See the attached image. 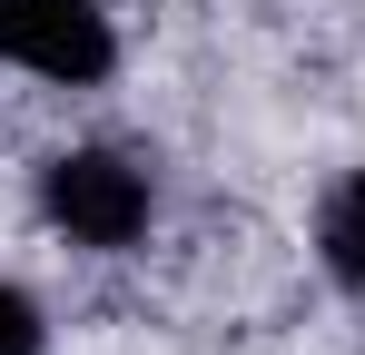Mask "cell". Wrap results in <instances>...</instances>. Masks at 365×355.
Segmentation results:
<instances>
[{"instance_id": "obj_2", "label": "cell", "mask_w": 365, "mask_h": 355, "mask_svg": "<svg viewBox=\"0 0 365 355\" xmlns=\"http://www.w3.org/2000/svg\"><path fill=\"white\" fill-rule=\"evenodd\" d=\"M119 10L109 0H20V30H10V59L0 79H30V89H60V99H99L119 79Z\"/></svg>"}, {"instance_id": "obj_1", "label": "cell", "mask_w": 365, "mask_h": 355, "mask_svg": "<svg viewBox=\"0 0 365 355\" xmlns=\"http://www.w3.org/2000/svg\"><path fill=\"white\" fill-rule=\"evenodd\" d=\"M30 227L89 257V267H119V257H148L158 227H168V187H158V158L138 138H60L30 158Z\"/></svg>"}, {"instance_id": "obj_5", "label": "cell", "mask_w": 365, "mask_h": 355, "mask_svg": "<svg viewBox=\"0 0 365 355\" xmlns=\"http://www.w3.org/2000/svg\"><path fill=\"white\" fill-rule=\"evenodd\" d=\"M10 30H20V0H0V59H10Z\"/></svg>"}, {"instance_id": "obj_4", "label": "cell", "mask_w": 365, "mask_h": 355, "mask_svg": "<svg viewBox=\"0 0 365 355\" xmlns=\"http://www.w3.org/2000/svg\"><path fill=\"white\" fill-rule=\"evenodd\" d=\"M0 355H60L50 296L30 287V277H10V267H0Z\"/></svg>"}, {"instance_id": "obj_3", "label": "cell", "mask_w": 365, "mask_h": 355, "mask_svg": "<svg viewBox=\"0 0 365 355\" xmlns=\"http://www.w3.org/2000/svg\"><path fill=\"white\" fill-rule=\"evenodd\" d=\"M306 267L326 277V296L365 306V158L326 168V187L306 197Z\"/></svg>"}]
</instances>
